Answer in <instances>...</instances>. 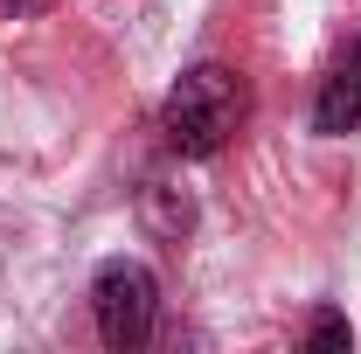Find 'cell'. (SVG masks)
Wrapping results in <instances>:
<instances>
[{"instance_id":"obj_2","label":"cell","mask_w":361,"mask_h":354,"mask_svg":"<svg viewBox=\"0 0 361 354\" xmlns=\"http://www.w3.org/2000/svg\"><path fill=\"white\" fill-rule=\"evenodd\" d=\"M90 319H97V341L118 354H133L153 341V319H160V285H153V271L133 264V257H111V264H97L90 278Z\"/></svg>"},{"instance_id":"obj_3","label":"cell","mask_w":361,"mask_h":354,"mask_svg":"<svg viewBox=\"0 0 361 354\" xmlns=\"http://www.w3.org/2000/svg\"><path fill=\"white\" fill-rule=\"evenodd\" d=\"M313 133H326V139L361 133V35L341 49V56H334V70L319 77V97H313Z\"/></svg>"},{"instance_id":"obj_1","label":"cell","mask_w":361,"mask_h":354,"mask_svg":"<svg viewBox=\"0 0 361 354\" xmlns=\"http://www.w3.org/2000/svg\"><path fill=\"white\" fill-rule=\"evenodd\" d=\"M243 111H250L243 77L229 63H195L167 90V104H160V133H167V146H174L180 160H216L229 139H236Z\"/></svg>"},{"instance_id":"obj_4","label":"cell","mask_w":361,"mask_h":354,"mask_svg":"<svg viewBox=\"0 0 361 354\" xmlns=\"http://www.w3.org/2000/svg\"><path fill=\"white\" fill-rule=\"evenodd\" d=\"M146 222H153L160 236H180V229L195 222V209H188V202H174V188H146Z\"/></svg>"},{"instance_id":"obj_6","label":"cell","mask_w":361,"mask_h":354,"mask_svg":"<svg viewBox=\"0 0 361 354\" xmlns=\"http://www.w3.org/2000/svg\"><path fill=\"white\" fill-rule=\"evenodd\" d=\"M49 0H0V21H28V14H42Z\"/></svg>"},{"instance_id":"obj_5","label":"cell","mask_w":361,"mask_h":354,"mask_svg":"<svg viewBox=\"0 0 361 354\" xmlns=\"http://www.w3.org/2000/svg\"><path fill=\"white\" fill-rule=\"evenodd\" d=\"M306 348H319V354H326V348H348V319H341V312H319L313 334H306Z\"/></svg>"}]
</instances>
